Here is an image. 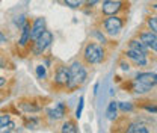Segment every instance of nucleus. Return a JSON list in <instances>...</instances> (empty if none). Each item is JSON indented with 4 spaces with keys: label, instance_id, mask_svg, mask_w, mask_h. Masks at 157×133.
<instances>
[{
    "label": "nucleus",
    "instance_id": "3",
    "mask_svg": "<svg viewBox=\"0 0 157 133\" xmlns=\"http://www.w3.org/2000/svg\"><path fill=\"white\" fill-rule=\"evenodd\" d=\"M52 42H53V35H52V32H48V30L45 29L38 38L35 39V44H33V53H35L36 56L42 55V53L52 45Z\"/></svg>",
    "mask_w": 157,
    "mask_h": 133
},
{
    "label": "nucleus",
    "instance_id": "1",
    "mask_svg": "<svg viewBox=\"0 0 157 133\" xmlns=\"http://www.w3.org/2000/svg\"><path fill=\"white\" fill-rule=\"evenodd\" d=\"M70 88H77L82 83H85L88 73H86V68L83 67V64L80 62H73L70 67Z\"/></svg>",
    "mask_w": 157,
    "mask_h": 133
},
{
    "label": "nucleus",
    "instance_id": "19",
    "mask_svg": "<svg viewBox=\"0 0 157 133\" xmlns=\"http://www.w3.org/2000/svg\"><path fill=\"white\" fill-rule=\"evenodd\" d=\"M118 109H121V111H124V112H132V111H133V104L122 101V103H118Z\"/></svg>",
    "mask_w": 157,
    "mask_h": 133
},
{
    "label": "nucleus",
    "instance_id": "25",
    "mask_svg": "<svg viewBox=\"0 0 157 133\" xmlns=\"http://www.w3.org/2000/svg\"><path fill=\"white\" fill-rule=\"evenodd\" d=\"M9 121H11V116H9V115H0V127L5 126V124L9 123Z\"/></svg>",
    "mask_w": 157,
    "mask_h": 133
},
{
    "label": "nucleus",
    "instance_id": "7",
    "mask_svg": "<svg viewBox=\"0 0 157 133\" xmlns=\"http://www.w3.org/2000/svg\"><path fill=\"white\" fill-rule=\"evenodd\" d=\"M135 80L142 83L144 86H147L148 89H151L153 86L157 85V74L156 73H139Z\"/></svg>",
    "mask_w": 157,
    "mask_h": 133
},
{
    "label": "nucleus",
    "instance_id": "27",
    "mask_svg": "<svg viewBox=\"0 0 157 133\" xmlns=\"http://www.w3.org/2000/svg\"><path fill=\"white\" fill-rule=\"evenodd\" d=\"M94 37H97V38L100 39V42H103V44L106 42V38H104V35H101V33H100L98 30H95V32H94Z\"/></svg>",
    "mask_w": 157,
    "mask_h": 133
},
{
    "label": "nucleus",
    "instance_id": "16",
    "mask_svg": "<svg viewBox=\"0 0 157 133\" xmlns=\"http://www.w3.org/2000/svg\"><path fill=\"white\" fill-rule=\"evenodd\" d=\"M127 132L128 133H148V129L144 126V124H130L128 126V129H127Z\"/></svg>",
    "mask_w": 157,
    "mask_h": 133
},
{
    "label": "nucleus",
    "instance_id": "20",
    "mask_svg": "<svg viewBox=\"0 0 157 133\" xmlns=\"http://www.w3.org/2000/svg\"><path fill=\"white\" fill-rule=\"evenodd\" d=\"M83 106H85V97H80L78 106H77V109H76V118H80V116H82V114H83Z\"/></svg>",
    "mask_w": 157,
    "mask_h": 133
},
{
    "label": "nucleus",
    "instance_id": "17",
    "mask_svg": "<svg viewBox=\"0 0 157 133\" xmlns=\"http://www.w3.org/2000/svg\"><path fill=\"white\" fill-rule=\"evenodd\" d=\"M132 88H133V91L135 92H137V94H144V92H147V91H150L147 86H144L142 83H139V82H133V85H132Z\"/></svg>",
    "mask_w": 157,
    "mask_h": 133
},
{
    "label": "nucleus",
    "instance_id": "4",
    "mask_svg": "<svg viewBox=\"0 0 157 133\" xmlns=\"http://www.w3.org/2000/svg\"><path fill=\"white\" fill-rule=\"evenodd\" d=\"M104 29H106V32L109 35L115 37L122 29V20L117 17V15H109L107 18L104 20Z\"/></svg>",
    "mask_w": 157,
    "mask_h": 133
},
{
    "label": "nucleus",
    "instance_id": "22",
    "mask_svg": "<svg viewBox=\"0 0 157 133\" xmlns=\"http://www.w3.org/2000/svg\"><path fill=\"white\" fill-rule=\"evenodd\" d=\"M148 27L151 29V32L157 33V17H150L148 18Z\"/></svg>",
    "mask_w": 157,
    "mask_h": 133
},
{
    "label": "nucleus",
    "instance_id": "5",
    "mask_svg": "<svg viewBox=\"0 0 157 133\" xmlns=\"http://www.w3.org/2000/svg\"><path fill=\"white\" fill-rule=\"evenodd\" d=\"M121 8H122V2H119V0H104L101 11L106 15H115L121 11Z\"/></svg>",
    "mask_w": 157,
    "mask_h": 133
},
{
    "label": "nucleus",
    "instance_id": "11",
    "mask_svg": "<svg viewBox=\"0 0 157 133\" xmlns=\"http://www.w3.org/2000/svg\"><path fill=\"white\" fill-rule=\"evenodd\" d=\"M140 41L148 47V49H151V50H154L157 53V33L154 32H144L142 35H140Z\"/></svg>",
    "mask_w": 157,
    "mask_h": 133
},
{
    "label": "nucleus",
    "instance_id": "31",
    "mask_svg": "<svg viewBox=\"0 0 157 133\" xmlns=\"http://www.w3.org/2000/svg\"><path fill=\"white\" fill-rule=\"evenodd\" d=\"M121 70H122V71H128V70H130L128 64H125V62H121Z\"/></svg>",
    "mask_w": 157,
    "mask_h": 133
},
{
    "label": "nucleus",
    "instance_id": "15",
    "mask_svg": "<svg viewBox=\"0 0 157 133\" xmlns=\"http://www.w3.org/2000/svg\"><path fill=\"white\" fill-rule=\"evenodd\" d=\"M60 132H63V133H77L78 129H77V126H76V123H73V121H67V123H63V126L60 127Z\"/></svg>",
    "mask_w": 157,
    "mask_h": 133
},
{
    "label": "nucleus",
    "instance_id": "29",
    "mask_svg": "<svg viewBox=\"0 0 157 133\" xmlns=\"http://www.w3.org/2000/svg\"><path fill=\"white\" fill-rule=\"evenodd\" d=\"M100 0H85V3L88 5V6H94V5H97Z\"/></svg>",
    "mask_w": 157,
    "mask_h": 133
},
{
    "label": "nucleus",
    "instance_id": "2",
    "mask_svg": "<svg viewBox=\"0 0 157 133\" xmlns=\"http://www.w3.org/2000/svg\"><path fill=\"white\" fill-rule=\"evenodd\" d=\"M83 57L88 64H100L104 59V50L100 44L89 42L83 50Z\"/></svg>",
    "mask_w": 157,
    "mask_h": 133
},
{
    "label": "nucleus",
    "instance_id": "13",
    "mask_svg": "<svg viewBox=\"0 0 157 133\" xmlns=\"http://www.w3.org/2000/svg\"><path fill=\"white\" fill-rule=\"evenodd\" d=\"M128 49L137 50V52H142V53H147V52H148V47H147L140 39H132L130 44H128Z\"/></svg>",
    "mask_w": 157,
    "mask_h": 133
},
{
    "label": "nucleus",
    "instance_id": "24",
    "mask_svg": "<svg viewBox=\"0 0 157 133\" xmlns=\"http://www.w3.org/2000/svg\"><path fill=\"white\" fill-rule=\"evenodd\" d=\"M26 23H27V21L24 18V15H20V17H17V20H15V24H17L18 27H23Z\"/></svg>",
    "mask_w": 157,
    "mask_h": 133
},
{
    "label": "nucleus",
    "instance_id": "10",
    "mask_svg": "<svg viewBox=\"0 0 157 133\" xmlns=\"http://www.w3.org/2000/svg\"><path fill=\"white\" fill-rule=\"evenodd\" d=\"M44 30H45V18L39 17V18L35 20V21L32 23V26H30V39L35 41Z\"/></svg>",
    "mask_w": 157,
    "mask_h": 133
},
{
    "label": "nucleus",
    "instance_id": "12",
    "mask_svg": "<svg viewBox=\"0 0 157 133\" xmlns=\"http://www.w3.org/2000/svg\"><path fill=\"white\" fill-rule=\"evenodd\" d=\"M30 41V24L26 23L23 27H21V37H20V45L21 47H26L27 42Z\"/></svg>",
    "mask_w": 157,
    "mask_h": 133
},
{
    "label": "nucleus",
    "instance_id": "14",
    "mask_svg": "<svg viewBox=\"0 0 157 133\" xmlns=\"http://www.w3.org/2000/svg\"><path fill=\"white\" fill-rule=\"evenodd\" d=\"M117 115H118V103L117 101H110L109 106H107V111H106V116H107V119L113 121L117 118Z\"/></svg>",
    "mask_w": 157,
    "mask_h": 133
},
{
    "label": "nucleus",
    "instance_id": "8",
    "mask_svg": "<svg viewBox=\"0 0 157 133\" xmlns=\"http://www.w3.org/2000/svg\"><path fill=\"white\" fill-rule=\"evenodd\" d=\"M125 55H127V57H128L130 61H133V62H135L136 65H139V67H145V65L148 64L147 53H142V52H137V50L128 49V50L125 52Z\"/></svg>",
    "mask_w": 157,
    "mask_h": 133
},
{
    "label": "nucleus",
    "instance_id": "30",
    "mask_svg": "<svg viewBox=\"0 0 157 133\" xmlns=\"http://www.w3.org/2000/svg\"><path fill=\"white\" fill-rule=\"evenodd\" d=\"M5 42H6V35L0 30V45H2V44H5Z\"/></svg>",
    "mask_w": 157,
    "mask_h": 133
},
{
    "label": "nucleus",
    "instance_id": "18",
    "mask_svg": "<svg viewBox=\"0 0 157 133\" xmlns=\"http://www.w3.org/2000/svg\"><path fill=\"white\" fill-rule=\"evenodd\" d=\"M36 77L41 79V80L47 77V67L45 65H38L36 67Z\"/></svg>",
    "mask_w": 157,
    "mask_h": 133
},
{
    "label": "nucleus",
    "instance_id": "6",
    "mask_svg": "<svg viewBox=\"0 0 157 133\" xmlns=\"http://www.w3.org/2000/svg\"><path fill=\"white\" fill-rule=\"evenodd\" d=\"M55 83L58 86H68L70 85V68L68 67H59L55 74Z\"/></svg>",
    "mask_w": 157,
    "mask_h": 133
},
{
    "label": "nucleus",
    "instance_id": "32",
    "mask_svg": "<svg viewBox=\"0 0 157 133\" xmlns=\"http://www.w3.org/2000/svg\"><path fill=\"white\" fill-rule=\"evenodd\" d=\"M5 83H6V80H5V79H3V77H0V86H3V85H5Z\"/></svg>",
    "mask_w": 157,
    "mask_h": 133
},
{
    "label": "nucleus",
    "instance_id": "33",
    "mask_svg": "<svg viewBox=\"0 0 157 133\" xmlns=\"http://www.w3.org/2000/svg\"><path fill=\"white\" fill-rule=\"evenodd\" d=\"M153 8H154V9H157V3H154V5H153Z\"/></svg>",
    "mask_w": 157,
    "mask_h": 133
},
{
    "label": "nucleus",
    "instance_id": "28",
    "mask_svg": "<svg viewBox=\"0 0 157 133\" xmlns=\"http://www.w3.org/2000/svg\"><path fill=\"white\" fill-rule=\"evenodd\" d=\"M145 109L151 114H157V106H145Z\"/></svg>",
    "mask_w": 157,
    "mask_h": 133
},
{
    "label": "nucleus",
    "instance_id": "9",
    "mask_svg": "<svg viewBox=\"0 0 157 133\" xmlns=\"http://www.w3.org/2000/svg\"><path fill=\"white\" fill-rule=\"evenodd\" d=\"M47 115H48L50 119H55V121L62 119V118L67 115V108H65L63 103H56L55 108H50V109L47 111Z\"/></svg>",
    "mask_w": 157,
    "mask_h": 133
},
{
    "label": "nucleus",
    "instance_id": "21",
    "mask_svg": "<svg viewBox=\"0 0 157 133\" xmlns=\"http://www.w3.org/2000/svg\"><path fill=\"white\" fill-rule=\"evenodd\" d=\"M14 130H15V123H12V121H9L0 127V132H14Z\"/></svg>",
    "mask_w": 157,
    "mask_h": 133
},
{
    "label": "nucleus",
    "instance_id": "26",
    "mask_svg": "<svg viewBox=\"0 0 157 133\" xmlns=\"http://www.w3.org/2000/svg\"><path fill=\"white\" fill-rule=\"evenodd\" d=\"M36 124H38V119H36V118H32V119L26 124V127H27V129H33V126H36Z\"/></svg>",
    "mask_w": 157,
    "mask_h": 133
},
{
    "label": "nucleus",
    "instance_id": "23",
    "mask_svg": "<svg viewBox=\"0 0 157 133\" xmlns=\"http://www.w3.org/2000/svg\"><path fill=\"white\" fill-rule=\"evenodd\" d=\"M80 2H82V0H63V3H65L68 8H73V9L80 6Z\"/></svg>",
    "mask_w": 157,
    "mask_h": 133
}]
</instances>
